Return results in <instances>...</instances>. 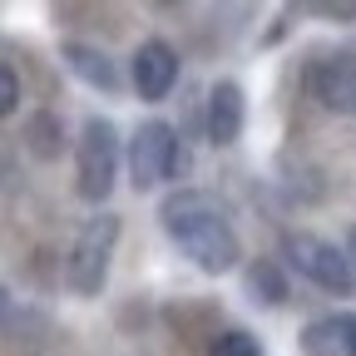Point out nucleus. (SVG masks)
<instances>
[{
  "mask_svg": "<svg viewBox=\"0 0 356 356\" xmlns=\"http://www.w3.org/2000/svg\"><path fill=\"white\" fill-rule=\"evenodd\" d=\"M159 222L168 228L173 248L193 267H203V273H228V267H238V233H233V222L218 213L213 198L188 193V188L168 193L163 208H159Z\"/></svg>",
  "mask_w": 356,
  "mask_h": 356,
  "instance_id": "obj_1",
  "label": "nucleus"
},
{
  "mask_svg": "<svg viewBox=\"0 0 356 356\" xmlns=\"http://www.w3.org/2000/svg\"><path fill=\"white\" fill-rule=\"evenodd\" d=\"M129 178H134V188H159V184H168V178H178L184 173V144H178V134H173V124H163V119H149V124H139L134 129V139H129Z\"/></svg>",
  "mask_w": 356,
  "mask_h": 356,
  "instance_id": "obj_2",
  "label": "nucleus"
},
{
  "mask_svg": "<svg viewBox=\"0 0 356 356\" xmlns=\"http://www.w3.org/2000/svg\"><path fill=\"white\" fill-rule=\"evenodd\" d=\"M119 178V134L109 119H84L79 154H74V184L84 203H104Z\"/></svg>",
  "mask_w": 356,
  "mask_h": 356,
  "instance_id": "obj_3",
  "label": "nucleus"
},
{
  "mask_svg": "<svg viewBox=\"0 0 356 356\" xmlns=\"http://www.w3.org/2000/svg\"><path fill=\"white\" fill-rule=\"evenodd\" d=\"M114 243H119V218L114 213H95L79 228L74 248H70V292L79 297H99L104 292V277H109V257H114Z\"/></svg>",
  "mask_w": 356,
  "mask_h": 356,
  "instance_id": "obj_4",
  "label": "nucleus"
},
{
  "mask_svg": "<svg viewBox=\"0 0 356 356\" xmlns=\"http://www.w3.org/2000/svg\"><path fill=\"white\" fill-rule=\"evenodd\" d=\"M282 252H287V262L297 267V273L307 282H317L322 292H332V297H351L356 292V267H351V257L341 248L312 238V233H292L282 243Z\"/></svg>",
  "mask_w": 356,
  "mask_h": 356,
  "instance_id": "obj_5",
  "label": "nucleus"
},
{
  "mask_svg": "<svg viewBox=\"0 0 356 356\" xmlns=\"http://www.w3.org/2000/svg\"><path fill=\"white\" fill-rule=\"evenodd\" d=\"M129 79H134V89H139V99L159 104L168 89L178 84V50H173L168 40H144L139 50H134Z\"/></svg>",
  "mask_w": 356,
  "mask_h": 356,
  "instance_id": "obj_6",
  "label": "nucleus"
},
{
  "mask_svg": "<svg viewBox=\"0 0 356 356\" xmlns=\"http://www.w3.org/2000/svg\"><path fill=\"white\" fill-rule=\"evenodd\" d=\"M312 95L332 114H356V55H327L312 70Z\"/></svg>",
  "mask_w": 356,
  "mask_h": 356,
  "instance_id": "obj_7",
  "label": "nucleus"
},
{
  "mask_svg": "<svg viewBox=\"0 0 356 356\" xmlns=\"http://www.w3.org/2000/svg\"><path fill=\"white\" fill-rule=\"evenodd\" d=\"M243 89L233 79H218L213 84V95H208V139L218 149H228L238 134H243Z\"/></svg>",
  "mask_w": 356,
  "mask_h": 356,
  "instance_id": "obj_8",
  "label": "nucleus"
},
{
  "mask_svg": "<svg viewBox=\"0 0 356 356\" xmlns=\"http://www.w3.org/2000/svg\"><path fill=\"white\" fill-rule=\"evenodd\" d=\"M60 55H65V65H70L84 84L104 89V95H114V89H119V65H114L104 50H95V44H84V40H65Z\"/></svg>",
  "mask_w": 356,
  "mask_h": 356,
  "instance_id": "obj_9",
  "label": "nucleus"
},
{
  "mask_svg": "<svg viewBox=\"0 0 356 356\" xmlns=\"http://www.w3.org/2000/svg\"><path fill=\"white\" fill-rule=\"evenodd\" d=\"M248 287H252V297L267 302V307H282V302H287V273H282L277 262H267V257H257V262L248 267Z\"/></svg>",
  "mask_w": 356,
  "mask_h": 356,
  "instance_id": "obj_10",
  "label": "nucleus"
},
{
  "mask_svg": "<svg viewBox=\"0 0 356 356\" xmlns=\"http://www.w3.org/2000/svg\"><path fill=\"white\" fill-rule=\"evenodd\" d=\"M25 144H30L40 159H55V154L65 149V139H60V119H55V114H35L30 129H25Z\"/></svg>",
  "mask_w": 356,
  "mask_h": 356,
  "instance_id": "obj_11",
  "label": "nucleus"
},
{
  "mask_svg": "<svg viewBox=\"0 0 356 356\" xmlns=\"http://www.w3.org/2000/svg\"><path fill=\"white\" fill-rule=\"evenodd\" d=\"M346 322H351V317L312 322V327L302 332V346H307V351H332V346H346Z\"/></svg>",
  "mask_w": 356,
  "mask_h": 356,
  "instance_id": "obj_12",
  "label": "nucleus"
},
{
  "mask_svg": "<svg viewBox=\"0 0 356 356\" xmlns=\"http://www.w3.org/2000/svg\"><path fill=\"white\" fill-rule=\"evenodd\" d=\"M292 10H302V15H322V20H341V25H356V0H292Z\"/></svg>",
  "mask_w": 356,
  "mask_h": 356,
  "instance_id": "obj_13",
  "label": "nucleus"
},
{
  "mask_svg": "<svg viewBox=\"0 0 356 356\" xmlns=\"http://www.w3.org/2000/svg\"><path fill=\"white\" fill-rule=\"evenodd\" d=\"M208 356H262V346L252 332H218L208 341Z\"/></svg>",
  "mask_w": 356,
  "mask_h": 356,
  "instance_id": "obj_14",
  "label": "nucleus"
},
{
  "mask_svg": "<svg viewBox=\"0 0 356 356\" xmlns=\"http://www.w3.org/2000/svg\"><path fill=\"white\" fill-rule=\"evenodd\" d=\"M20 109V74L10 65H0V119Z\"/></svg>",
  "mask_w": 356,
  "mask_h": 356,
  "instance_id": "obj_15",
  "label": "nucleus"
},
{
  "mask_svg": "<svg viewBox=\"0 0 356 356\" xmlns=\"http://www.w3.org/2000/svg\"><path fill=\"white\" fill-rule=\"evenodd\" d=\"M341 351H346V356H356V317L346 322V346H341Z\"/></svg>",
  "mask_w": 356,
  "mask_h": 356,
  "instance_id": "obj_16",
  "label": "nucleus"
},
{
  "mask_svg": "<svg viewBox=\"0 0 356 356\" xmlns=\"http://www.w3.org/2000/svg\"><path fill=\"white\" fill-rule=\"evenodd\" d=\"M346 257H351V267H356V228H351V238H346Z\"/></svg>",
  "mask_w": 356,
  "mask_h": 356,
  "instance_id": "obj_17",
  "label": "nucleus"
},
{
  "mask_svg": "<svg viewBox=\"0 0 356 356\" xmlns=\"http://www.w3.org/2000/svg\"><path fill=\"white\" fill-rule=\"evenodd\" d=\"M6 307H10V297H6V287H0V312H6Z\"/></svg>",
  "mask_w": 356,
  "mask_h": 356,
  "instance_id": "obj_18",
  "label": "nucleus"
}]
</instances>
